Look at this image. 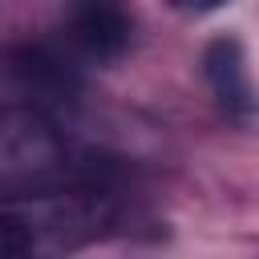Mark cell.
<instances>
[{"mask_svg":"<svg viewBox=\"0 0 259 259\" xmlns=\"http://www.w3.org/2000/svg\"><path fill=\"white\" fill-rule=\"evenodd\" d=\"M28 247H32V239H28L24 223L12 219V214H0V255H16V251H28Z\"/></svg>","mask_w":259,"mask_h":259,"instance_id":"cell-4","label":"cell"},{"mask_svg":"<svg viewBox=\"0 0 259 259\" xmlns=\"http://www.w3.org/2000/svg\"><path fill=\"white\" fill-rule=\"evenodd\" d=\"M227 0H178V8L186 12H210V8H223Z\"/></svg>","mask_w":259,"mask_h":259,"instance_id":"cell-5","label":"cell"},{"mask_svg":"<svg viewBox=\"0 0 259 259\" xmlns=\"http://www.w3.org/2000/svg\"><path fill=\"white\" fill-rule=\"evenodd\" d=\"M65 158L57 134L36 113H0V186L36 182Z\"/></svg>","mask_w":259,"mask_h":259,"instance_id":"cell-1","label":"cell"},{"mask_svg":"<svg viewBox=\"0 0 259 259\" xmlns=\"http://www.w3.org/2000/svg\"><path fill=\"white\" fill-rule=\"evenodd\" d=\"M206 81L223 105V113L239 125H251V113H255V89H251V69H247V53L235 36H219L206 57Z\"/></svg>","mask_w":259,"mask_h":259,"instance_id":"cell-2","label":"cell"},{"mask_svg":"<svg viewBox=\"0 0 259 259\" xmlns=\"http://www.w3.org/2000/svg\"><path fill=\"white\" fill-rule=\"evenodd\" d=\"M130 36H134L130 16L117 4H105V0L85 4L69 24V45L85 61H117L130 49Z\"/></svg>","mask_w":259,"mask_h":259,"instance_id":"cell-3","label":"cell"}]
</instances>
